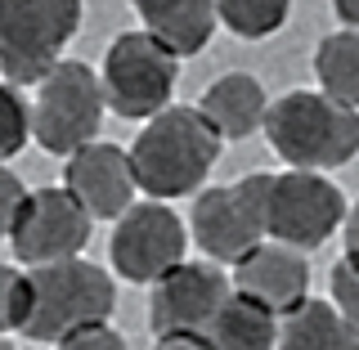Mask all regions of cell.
Returning <instances> with one entry per match:
<instances>
[{
	"label": "cell",
	"mask_w": 359,
	"mask_h": 350,
	"mask_svg": "<svg viewBox=\"0 0 359 350\" xmlns=\"http://www.w3.org/2000/svg\"><path fill=\"white\" fill-rule=\"evenodd\" d=\"M292 14V0H216V22L233 32L238 41H265Z\"/></svg>",
	"instance_id": "cell-19"
},
{
	"label": "cell",
	"mask_w": 359,
	"mask_h": 350,
	"mask_svg": "<svg viewBox=\"0 0 359 350\" xmlns=\"http://www.w3.org/2000/svg\"><path fill=\"white\" fill-rule=\"evenodd\" d=\"M341 234H346V256H351V261H359V202H355V207H346Z\"/></svg>",
	"instance_id": "cell-26"
},
{
	"label": "cell",
	"mask_w": 359,
	"mask_h": 350,
	"mask_svg": "<svg viewBox=\"0 0 359 350\" xmlns=\"http://www.w3.org/2000/svg\"><path fill=\"white\" fill-rule=\"evenodd\" d=\"M207 342L216 350H278V314L256 306L243 292H229V301L207 328Z\"/></svg>",
	"instance_id": "cell-17"
},
{
	"label": "cell",
	"mask_w": 359,
	"mask_h": 350,
	"mask_svg": "<svg viewBox=\"0 0 359 350\" xmlns=\"http://www.w3.org/2000/svg\"><path fill=\"white\" fill-rule=\"evenodd\" d=\"M54 350H126V337L112 328V323H90V328L63 337Z\"/></svg>",
	"instance_id": "cell-24"
},
{
	"label": "cell",
	"mask_w": 359,
	"mask_h": 350,
	"mask_svg": "<svg viewBox=\"0 0 359 350\" xmlns=\"http://www.w3.org/2000/svg\"><path fill=\"white\" fill-rule=\"evenodd\" d=\"M265 194L269 175H243L233 184L202 189L189 216V238L202 247V256L216 265H238L243 256H252L265 243Z\"/></svg>",
	"instance_id": "cell-6"
},
{
	"label": "cell",
	"mask_w": 359,
	"mask_h": 350,
	"mask_svg": "<svg viewBox=\"0 0 359 350\" xmlns=\"http://www.w3.org/2000/svg\"><path fill=\"white\" fill-rule=\"evenodd\" d=\"M189 229L166 202H135L126 216H117L108 238V256L126 283L153 288L180 261H189Z\"/></svg>",
	"instance_id": "cell-9"
},
{
	"label": "cell",
	"mask_w": 359,
	"mask_h": 350,
	"mask_svg": "<svg viewBox=\"0 0 359 350\" xmlns=\"http://www.w3.org/2000/svg\"><path fill=\"white\" fill-rule=\"evenodd\" d=\"M153 350H216L207 342V332H166V337H157Z\"/></svg>",
	"instance_id": "cell-25"
},
{
	"label": "cell",
	"mask_w": 359,
	"mask_h": 350,
	"mask_svg": "<svg viewBox=\"0 0 359 350\" xmlns=\"http://www.w3.org/2000/svg\"><path fill=\"white\" fill-rule=\"evenodd\" d=\"M32 140V104L18 95V86L0 81V162L18 157Z\"/></svg>",
	"instance_id": "cell-20"
},
{
	"label": "cell",
	"mask_w": 359,
	"mask_h": 350,
	"mask_svg": "<svg viewBox=\"0 0 359 350\" xmlns=\"http://www.w3.org/2000/svg\"><path fill=\"white\" fill-rule=\"evenodd\" d=\"M180 59L149 32H121L108 45L99 86H104V108L121 121H149L162 108H171Z\"/></svg>",
	"instance_id": "cell-5"
},
{
	"label": "cell",
	"mask_w": 359,
	"mask_h": 350,
	"mask_svg": "<svg viewBox=\"0 0 359 350\" xmlns=\"http://www.w3.org/2000/svg\"><path fill=\"white\" fill-rule=\"evenodd\" d=\"M135 14L175 59H194L216 36V0H135Z\"/></svg>",
	"instance_id": "cell-14"
},
{
	"label": "cell",
	"mask_w": 359,
	"mask_h": 350,
	"mask_svg": "<svg viewBox=\"0 0 359 350\" xmlns=\"http://www.w3.org/2000/svg\"><path fill=\"white\" fill-rule=\"evenodd\" d=\"M126 153L135 189H144L153 202H171L202 189V180L216 171L224 153V140L194 104H171L144 121Z\"/></svg>",
	"instance_id": "cell-1"
},
{
	"label": "cell",
	"mask_w": 359,
	"mask_h": 350,
	"mask_svg": "<svg viewBox=\"0 0 359 350\" xmlns=\"http://www.w3.org/2000/svg\"><path fill=\"white\" fill-rule=\"evenodd\" d=\"M194 108L220 130V140H247L252 130L265 126L269 95L252 72H224L202 90V99Z\"/></svg>",
	"instance_id": "cell-15"
},
{
	"label": "cell",
	"mask_w": 359,
	"mask_h": 350,
	"mask_svg": "<svg viewBox=\"0 0 359 350\" xmlns=\"http://www.w3.org/2000/svg\"><path fill=\"white\" fill-rule=\"evenodd\" d=\"M117 310V283L108 278L104 265L72 256V261L36 265L27 274V323L22 337L41 346H59L63 337L108 323Z\"/></svg>",
	"instance_id": "cell-3"
},
{
	"label": "cell",
	"mask_w": 359,
	"mask_h": 350,
	"mask_svg": "<svg viewBox=\"0 0 359 350\" xmlns=\"http://www.w3.org/2000/svg\"><path fill=\"white\" fill-rule=\"evenodd\" d=\"M346 194L319 171H283L269 175L265 194V238L283 247H323L346 220Z\"/></svg>",
	"instance_id": "cell-8"
},
{
	"label": "cell",
	"mask_w": 359,
	"mask_h": 350,
	"mask_svg": "<svg viewBox=\"0 0 359 350\" xmlns=\"http://www.w3.org/2000/svg\"><path fill=\"white\" fill-rule=\"evenodd\" d=\"M81 0H0V72L9 86H41L81 27Z\"/></svg>",
	"instance_id": "cell-4"
},
{
	"label": "cell",
	"mask_w": 359,
	"mask_h": 350,
	"mask_svg": "<svg viewBox=\"0 0 359 350\" xmlns=\"http://www.w3.org/2000/svg\"><path fill=\"white\" fill-rule=\"evenodd\" d=\"M229 274L216 261H180L166 278L153 283L149 323L157 337L166 332H207L220 306L229 301Z\"/></svg>",
	"instance_id": "cell-11"
},
{
	"label": "cell",
	"mask_w": 359,
	"mask_h": 350,
	"mask_svg": "<svg viewBox=\"0 0 359 350\" xmlns=\"http://www.w3.org/2000/svg\"><path fill=\"white\" fill-rule=\"evenodd\" d=\"M90 243V211L76 202L67 189H36L22 207V216L9 234V247L27 269L72 261Z\"/></svg>",
	"instance_id": "cell-10"
},
{
	"label": "cell",
	"mask_w": 359,
	"mask_h": 350,
	"mask_svg": "<svg viewBox=\"0 0 359 350\" xmlns=\"http://www.w3.org/2000/svg\"><path fill=\"white\" fill-rule=\"evenodd\" d=\"M332 9L346 22V32H359V0H332Z\"/></svg>",
	"instance_id": "cell-27"
},
{
	"label": "cell",
	"mask_w": 359,
	"mask_h": 350,
	"mask_svg": "<svg viewBox=\"0 0 359 350\" xmlns=\"http://www.w3.org/2000/svg\"><path fill=\"white\" fill-rule=\"evenodd\" d=\"M27 198H32V189L22 184V180L9 171L5 162H0V238H9V234H14V224L22 216V207H27Z\"/></svg>",
	"instance_id": "cell-23"
},
{
	"label": "cell",
	"mask_w": 359,
	"mask_h": 350,
	"mask_svg": "<svg viewBox=\"0 0 359 350\" xmlns=\"http://www.w3.org/2000/svg\"><path fill=\"white\" fill-rule=\"evenodd\" d=\"M99 121H104V86H99V72L81 59H63L36 86L32 140L54 157H72L81 144L99 140Z\"/></svg>",
	"instance_id": "cell-7"
},
{
	"label": "cell",
	"mask_w": 359,
	"mask_h": 350,
	"mask_svg": "<svg viewBox=\"0 0 359 350\" xmlns=\"http://www.w3.org/2000/svg\"><path fill=\"white\" fill-rule=\"evenodd\" d=\"M63 189L90 211V220H117L135 207L130 153L112 140H90L63 157Z\"/></svg>",
	"instance_id": "cell-12"
},
{
	"label": "cell",
	"mask_w": 359,
	"mask_h": 350,
	"mask_svg": "<svg viewBox=\"0 0 359 350\" xmlns=\"http://www.w3.org/2000/svg\"><path fill=\"white\" fill-rule=\"evenodd\" d=\"M265 140L287 162V171H337L359 157V112L323 99L319 90H287L269 99Z\"/></svg>",
	"instance_id": "cell-2"
},
{
	"label": "cell",
	"mask_w": 359,
	"mask_h": 350,
	"mask_svg": "<svg viewBox=\"0 0 359 350\" xmlns=\"http://www.w3.org/2000/svg\"><path fill=\"white\" fill-rule=\"evenodd\" d=\"M278 350H359V332L337 314L332 301L306 297L278 319Z\"/></svg>",
	"instance_id": "cell-16"
},
{
	"label": "cell",
	"mask_w": 359,
	"mask_h": 350,
	"mask_svg": "<svg viewBox=\"0 0 359 350\" xmlns=\"http://www.w3.org/2000/svg\"><path fill=\"white\" fill-rule=\"evenodd\" d=\"M314 76L319 95L332 104L359 112V32H332L314 50Z\"/></svg>",
	"instance_id": "cell-18"
},
{
	"label": "cell",
	"mask_w": 359,
	"mask_h": 350,
	"mask_svg": "<svg viewBox=\"0 0 359 350\" xmlns=\"http://www.w3.org/2000/svg\"><path fill=\"white\" fill-rule=\"evenodd\" d=\"M332 306L359 332V261H351V256L332 265Z\"/></svg>",
	"instance_id": "cell-22"
},
{
	"label": "cell",
	"mask_w": 359,
	"mask_h": 350,
	"mask_svg": "<svg viewBox=\"0 0 359 350\" xmlns=\"http://www.w3.org/2000/svg\"><path fill=\"white\" fill-rule=\"evenodd\" d=\"M229 283H233V292L252 297L256 306L274 310L278 319H283V314H292L310 297V261L297 247H283V243L265 238L252 256H243V261L233 265Z\"/></svg>",
	"instance_id": "cell-13"
},
{
	"label": "cell",
	"mask_w": 359,
	"mask_h": 350,
	"mask_svg": "<svg viewBox=\"0 0 359 350\" xmlns=\"http://www.w3.org/2000/svg\"><path fill=\"white\" fill-rule=\"evenodd\" d=\"M0 350H14V346H9V342H0Z\"/></svg>",
	"instance_id": "cell-28"
},
{
	"label": "cell",
	"mask_w": 359,
	"mask_h": 350,
	"mask_svg": "<svg viewBox=\"0 0 359 350\" xmlns=\"http://www.w3.org/2000/svg\"><path fill=\"white\" fill-rule=\"evenodd\" d=\"M22 323H27V274L0 265V342L5 332H22Z\"/></svg>",
	"instance_id": "cell-21"
}]
</instances>
